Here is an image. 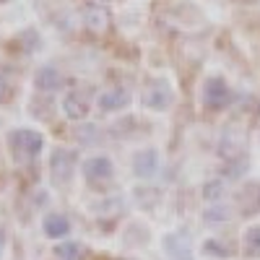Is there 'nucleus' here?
I'll use <instances>...</instances> for the list:
<instances>
[{"label":"nucleus","mask_w":260,"mask_h":260,"mask_svg":"<svg viewBox=\"0 0 260 260\" xmlns=\"http://www.w3.org/2000/svg\"><path fill=\"white\" fill-rule=\"evenodd\" d=\"M73 164H76V156L73 151H65V148H57L52 154V180L57 185L68 182L71 175H73Z\"/></svg>","instance_id":"0eeeda50"},{"label":"nucleus","mask_w":260,"mask_h":260,"mask_svg":"<svg viewBox=\"0 0 260 260\" xmlns=\"http://www.w3.org/2000/svg\"><path fill=\"white\" fill-rule=\"evenodd\" d=\"M172 99H175V91H172L169 81H164V78L151 81L143 89V96H141V102H143V107L148 112H167Z\"/></svg>","instance_id":"f03ea898"},{"label":"nucleus","mask_w":260,"mask_h":260,"mask_svg":"<svg viewBox=\"0 0 260 260\" xmlns=\"http://www.w3.org/2000/svg\"><path fill=\"white\" fill-rule=\"evenodd\" d=\"M62 112L68 120H83L89 115V102H86V96L81 91H71L62 99Z\"/></svg>","instance_id":"6e6552de"},{"label":"nucleus","mask_w":260,"mask_h":260,"mask_svg":"<svg viewBox=\"0 0 260 260\" xmlns=\"http://www.w3.org/2000/svg\"><path fill=\"white\" fill-rule=\"evenodd\" d=\"M42 229H45V234L50 240H62V237L71 234V221L62 213H47L45 221H42Z\"/></svg>","instance_id":"1a4fd4ad"},{"label":"nucleus","mask_w":260,"mask_h":260,"mask_svg":"<svg viewBox=\"0 0 260 260\" xmlns=\"http://www.w3.org/2000/svg\"><path fill=\"white\" fill-rule=\"evenodd\" d=\"M55 255L60 260H78L81 257V245L78 242H62L55 247Z\"/></svg>","instance_id":"2eb2a0df"},{"label":"nucleus","mask_w":260,"mask_h":260,"mask_svg":"<svg viewBox=\"0 0 260 260\" xmlns=\"http://www.w3.org/2000/svg\"><path fill=\"white\" fill-rule=\"evenodd\" d=\"M161 247L169 260H187L190 257V237H187V232H169L161 240Z\"/></svg>","instance_id":"39448f33"},{"label":"nucleus","mask_w":260,"mask_h":260,"mask_svg":"<svg viewBox=\"0 0 260 260\" xmlns=\"http://www.w3.org/2000/svg\"><path fill=\"white\" fill-rule=\"evenodd\" d=\"M242 250L250 257H260V224H250L242 232Z\"/></svg>","instance_id":"f8f14e48"},{"label":"nucleus","mask_w":260,"mask_h":260,"mask_svg":"<svg viewBox=\"0 0 260 260\" xmlns=\"http://www.w3.org/2000/svg\"><path fill=\"white\" fill-rule=\"evenodd\" d=\"M104 3H107V0H104Z\"/></svg>","instance_id":"aec40b11"},{"label":"nucleus","mask_w":260,"mask_h":260,"mask_svg":"<svg viewBox=\"0 0 260 260\" xmlns=\"http://www.w3.org/2000/svg\"><path fill=\"white\" fill-rule=\"evenodd\" d=\"M133 172L138 177H154L159 172V151L156 148H141L133 156Z\"/></svg>","instance_id":"423d86ee"},{"label":"nucleus","mask_w":260,"mask_h":260,"mask_svg":"<svg viewBox=\"0 0 260 260\" xmlns=\"http://www.w3.org/2000/svg\"><path fill=\"white\" fill-rule=\"evenodd\" d=\"M3 250H6V229L0 226V260H3Z\"/></svg>","instance_id":"6ab92c4d"},{"label":"nucleus","mask_w":260,"mask_h":260,"mask_svg":"<svg viewBox=\"0 0 260 260\" xmlns=\"http://www.w3.org/2000/svg\"><path fill=\"white\" fill-rule=\"evenodd\" d=\"M83 21H86V26L94 29V31H104L107 29V11L104 8H96V6H89L83 11Z\"/></svg>","instance_id":"ddd939ff"},{"label":"nucleus","mask_w":260,"mask_h":260,"mask_svg":"<svg viewBox=\"0 0 260 260\" xmlns=\"http://www.w3.org/2000/svg\"><path fill=\"white\" fill-rule=\"evenodd\" d=\"M6 94H8V81H6V76L0 73V102L6 99Z\"/></svg>","instance_id":"a211bd4d"},{"label":"nucleus","mask_w":260,"mask_h":260,"mask_svg":"<svg viewBox=\"0 0 260 260\" xmlns=\"http://www.w3.org/2000/svg\"><path fill=\"white\" fill-rule=\"evenodd\" d=\"M81 172H83V177L89 180V182H104V180H112L115 175V164L110 156H89L83 164H81Z\"/></svg>","instance_id":"7ed1b4c3"},{"label":"nucleus","mask_w":260,"mask_h":260,"mask_svg":"<svg viewBox=\"0 0 260 260\" xmlns=\"http://www.w3.org/2000/svg\"><path fill=\"white\" fill-rule=\"evenodd\" d=\"M221 195H224V182H221V180H211V182H206V187H203V198H206V201L221 198Z\"/></svg>","instance_id":"f3484780"},{"label":"nucleus","mask_w":260,"mask_h":260,"mask_svg":"<svg viewBox=\"0 0 260 260\" xmlns=\"http://www.w3.org/2000/svg\"><path fill=\"white\" fill-rule=\"evenodd\" d=\"M201 252H203V255H211V257H219V260H226V257H229L226 245H221L219 240H206V242L201 245Z\"/></svg>","instance_id":"4468645a"},{"label":"nucleus","mask_w":260,"mask_h":260,"mask_svg":"<svg viewBox=\"0 0 260 260\" xmlns=\"http://www.w3.org/2000/svg\"><path fill=\"white\" fill-rule=\"evenodd\" d=\"M34 83L42 91H55L62 83V76L57 73V68H52V65H42V68L37 71V76H34Z\"/></svg>","instance_id":"9b49d317"},{"label":"nucleus","mask_w":260,"mask_h":260,"mask_svg":"<svg viewBox=\"0 0 260 260\" xmlns=\"http://www.w3.org/2000/svg\"><path fill=\"white\" fill-rule=\"evenodd\" d=\"M203 219L211 221V224H216V221H229V219H232V211H229L226 206H211V208H206Z\"/></svg>","instance_id":"dca6fc26"},{"label":"nucleus","mask_w":260,"mask_h":260,"mask_svg":"<svg viewBox=\"0 0 260 260\" xmlns=\"http://www.w3.org/2000/svg\"><path fill=\"white\" fill-rule=\"evenodd\" d=\"M8 143H11L16 156L34 159V156L42 154V148H45V136L37 133V130H29V127H18V130H11L8 133Z\"/></svg>","instance_id":"f257e3e1"},{"label":"nucleus","mask_w":260,"mask_h":260,"mask_svg":"<svg viewBox=\"0 0 260 260\" xmlns=\"http://www.w3.org/2000/svg\"><path fill=\"white\" fill-rule=\"evenodd\" d=\"M96 102H99V110H104V112H120L127 107L130 96H127L125 89H107V91L99 94Z\"/></svg>","instance_id":"9d476101"},{"label":"nucleus","mask_w":260,"mask_h":260,"mask_svg":"<svg viewBox=\"0 0 260 260\" xmlns=\"http://www.w3.org/2000/svg\"><path fill=\"white\" fill-rule=\"evenodd\" d=\"M229 102V86L224 83V78H208L203 83V104L208 110H221Z\"/></svg>","instance_id":"20e7f679"}]
</instances>
